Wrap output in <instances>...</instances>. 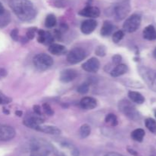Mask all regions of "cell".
<instances>
[{
    "instance_id": "cell-1",
    "label": "cell",
    "mask_w": 156,
    "mask_h": 156,
    "mask_svg": "<svg viewBox=\"0 0 156 156\" xmlns=\"http://www.w3.org/2000/svg\"><path fill=\"white\" fill-rule=\"evenodd\" d=\"M9 6L21 21H31L36 16V9L30 0H10Z\"/></svg>"
},
{
    "instance_id": "cell-2",
    "label": "cell",
    "mask_w": 156,
    "mask_h": 156,
    "mask_svg": "<svg viewBox=\"0 0 156 156\" xmlns=\"http://www.w3.org/2000/svg\"><path fill=\"white\" fill-rule=\"evenodd\" d=\"M30 156H49L51 146L43 139H34L30 145Z\"/></svg>"
},
{
    "instance_id": "cell-3",
    "label": "cell",
    "mask_w": 156,
    "mask_h": 156,
    "mask_svg": "<svg viewBox=\"0 0 156 156\" xmlns=\"http://www.w3.org/2000/svg\"><path fill=\"white\" fill-rule=\"evenodd\" d=\"M139 73L148 87L156 92V70L146 67H140Z\"/></svg>"
},
{
    "instance_id": "cell-4",
    "label": "cell",
    "mask_w": 156,
    "mask_h": 156,
    "mask_svg": "<svg viewBox=\"0 0 156 156\" xmlns=\"http://www.w3.org/2000/svg\"><path fill=\"white\" fill-rule=\"evenodd\" d=\"M119 110L121 111L126 116L133 120H138L140 118L139 112L136 110L135 106L129 101L123 99L119 102Z\"/></svg>"
},
{
    "instance_id": "cell-5",
    "label": "cell",
    "mask_w": 156,
    "mask_h": 156,
    "mask_svg": "<svg viewBox=\"0 0 156 156\" xmlns=\"http://www.w3.org/2000/svg\"><path fill=\"white\" fill-rule=\"evenodd\" d=\"M34 65L40 70H45L53 64V60L47 54H38L33 59Z\"/></svg>"
},
{
    "instance_id": "cell-6",
    "label": "cell",
    "mask_w": 156,
    "mask_h": 156,
    "mask_svg": "<svg viewBox=\"0 0 156 156\" xmlns=\"http://www.w3.org/2000/svg\"><path fill=\"white\" fill-rule=\"evenodd\" d=\"M141 24V16L138 14H133L129 16L123 23V28L125 32L132 33L136 32Z\"/></svg>"
},
{
    "instance_id": "cell-7",
    "label": "cell",
    "mask_w": 156,
    "mask_h": 156,
    "mask_svg": "<svg viewBox=\"0 0 156 156\" xmlns=\"http://www.w3.org/2000/svg\"><path fill=\"white\" fill-rule=\"evenodd\" d=\"M86 51L82 47H75L72 49L67 54V61L71 64H76L81 62L86 58Z\"/></svg>"
},
{
    "instance_id": "cell-8",
    "label": "cell",
    "mask_w": 156,
    "mask_h": 156,
    "mask_svg": "<svg viewBox=\"0 0 156 156\" xmlns=\"http://www.w3.org/2000/svg\"><path fill=\"white\" fill-rule=\"evenodd\" d=\"M129 10H130V7H129V3L126 2H123L117 5L114 9V14L115 15L116 19H123L128 15Z\"/></svg>"
},
{
    "instance_id": "cell-9",
    "label": "cell",
    "mask_w": 156,
    "mask_h": 156,
    "mask_svg": "<svg viewBox=\"0 0 156 156\" xmlns=\"http://www.w3.org/2000/svg\"><path fill=\"white\" fill-rule=\"evenodd\" d=\"M24 124L27 126L28 128H33V129H36L40 125L43 124L44 122V119L41 117V116L37 114H30L26 116L24 118Z\"/></svg>"
},
{
    "instance_id": "cell-10",
    "label": "cell",
    "mask_w": 156,
    "mask_h": 156,
    "mask_svg": "<svg viewBox=\"0 0 156 156\" xmlns=\"http://www.w3.org/2000/svg\"><path fill=\"white\" fill-rule=\"evenodd\" d=\"M15 136V130L12 126L0 124V141L6 142L12 140Z\"/></svg>"
},
{
    "instance_id": "cell-11",
    "label": "cell",
    "mask_w": 156,
    "mask_h": 156,
    "mask_svg": "<svg viewBox=\"0 0 156 156\" xmlns=\"http://www.w3.org/2000/svg\"><path fill=\"white\" fill-rule=\"evenodd\" d=\"M100 67V62L96 58H91L82 64L84 70L89 73H96Z\"/></svg>"
},
{
    "instance_id": "cell-12",
    "label": "cell",
    "mask_w": 156,
    "mask_h": 156,
    "mask_svg": "<svg viewBox=\"0 0 156 156\" xmlns=\"http://www.w3.org/2000/svg\"><path fill=\"white\" fill-rule=\"evenodd\" d=\"M98 25V22L94 19H88L84 21L81 24V31L85 35H89L94 32Z\"/></svg>"
},
{
    "instance_id": "cell-13",
    "label": "cell",
    "mask_w": 156,
    "mask_h": 156,
    "mask_svg": "<svg viewBox=\"0 0 156 156\" xmlns=\"http://www.w3.org/2000/svg\"><path fill=\"white\" fill-rule=\"evenodd\" d=\"M79 14L82 16L88 17V18H98L100 15V10L98 8L94 6H87L85 9H82Z\"/></svg>"
},
{
    "instance_id": "cell-14",
    "label": "cell",
    "mask_w": 156,
    "mask_h": 156,
    "mask_svg": "<svg viewBox=\"0 0 156 156\" xmlns=\"http://www.w3.org/2000/svg\"><path fill=\"white\" fill-rule=\"evenodd\" d=\"M77 72L73 69H66L61 72L59 79L62 82L68 83L77 77Z\"/></svg>"
},
{
    "instance_id": "cell-15",
    "label": "cell",
    "mask_w": 156,
    "mask_h": 156,
    "mask_svg": "<svg viewBox=\"0 0 156 156\" xmlns=\"http://www.w3.org/2000/svg\"><path fill=\"white\" fill-rule=\"evenodd\" d=\"M80 106L85 110H92L97 106V100L93 97L86 96L81 99Z\"/></svg>"
},
{
    "instance_id": "cell-16",
    "label": "cell",
    "mask_w": 156,
    "mask_h": 156,
    "mask_svg": "<svg viewBox=\"0 0 156 156\" xmlns=\"http://www.w3.org/2000/svg\"><path fill=\"white\" fill-rule=\"evenodd\" d=\"M36 130L50 135H59L61 133V130L56 126L49 125H43V124L40 125L36 128Z\"/></svg>"
},
{
    "instance_id": "cell-17",
    "label": "cell",
    "mask_w": 156,
    "mask_h": 156,
    "mask_svg": "<svg viewBox=\"0 0 156 156\" xmlns=\"http://www.w3.org/2000/svg\"><path fill=\"white\" fill-rule=\"evenodd\" d=\"M49 51L54 55H62L67 52V49L65 46L59 44H51L48 48Z\"/></svg>"
},
{
    "instance_id": "cell-18",
    "label": "cell",
    "mask_w": 156,
    "mask_h": 156,
    "mask_svg": "<svg viewBox=\"0 0 156 156\" xmlns=\"http://www.w3.org/2000/svg\"><path fill=\"white\" fill-rule=\"evenodd\" d=\"M128 70V67L126 64H120L116 66L111 72V76H114V77H117V76H120L121 75L124 74L126 73Z\"/></svg>"
},
{
    "instance_id": "cell-19",
    "label": "cell",
    "mask_w": 156,
    "mask_h": 156,
    "mask_svg": "<svg viewBox=\"0 0 156 156\" xmlns=\"http://www.w3.org/2000/svg\"><path fill=\"white\" fill-rule=\"evenodd\" d=\"M143 37L145 39L154 41L156 39V30L152 25H149L143 31Z\"/></svg>"
},
{
    "instance_id": "cell-20",
    "label": "cell",
    "mask_w": 156,
    "mask_h": 156,
    "mask_svg": "<svg viewBox=\"0 0 156 156\" xmlns=\"http://www.w3.org/2000/svg\"><path fill=\"white\" fill-rule=\"evenodd\" d=\"M128 96L129 97V99L133 101V102H136V103L138 104H142L144 102L145 98L141 93H138V92L136 91H129L128 93Z\"/></svg>"
},
{
    "instance_id": "cell-21",
    "label": "cell",
    "mask_w": 156,
    "mask_h": 156,
    "mask_svg": "<svg viewBox=\"0 0 156 156\" xmlns=\"http://www.w3.org/2000/svg\"><path fill=\"white\" fill-rule=\"evenodd\" d=\"M114 28V26L111 21H105L104 22L103 26L101 28V34L103 36H108V35H111L112 33L113 30Z\"/></svg>"
},
{
    "instance_id": "cell-22",
    "label": "cell",
    "mask_w": 156,
    "mask_h": 156,
    "mask_svg": "<svg viewBox=\"0 0 156 156\" xmlns=\"http://www.w3.org/2000/svg\"><path fill=\"white\" fill-rule=\"evenodd\" d=\"M145 136V131L143 128H137L131 133V137L136 142H142Z\"/></svg>"
},
{
    "instance_id": "cell-23",
    "label": "cell",
    "mask_w": 156,
    "mask_h": 156,
    "mask_svg": "<svg viewBox=\"0 0 156 156\" xmlns=\"http://www.w3.org/2000/svg\"><path fill=\"white\" fill-rule=\"evenodd\" d=\"M56 18L54 15L50 14L47 16L45 20V25L47 28H53L56 25Z\"/></svg>"
},
{
    "instance_id": "cell-24",
    "label": "cell",
    "mask_w": 156,
    "mask_h": 156,
    "mask_svg": "<svg viewBox=\"0 0 156 156\" xmlns=\"http://www.w3.org/2000/svg\"><path fill=\"white\" fill-rule=\"evenodd\" d=\"M79 132H80L81 137L83 138V139L87 138L89 136L90 133H91V127L88 124H84V125L81 126Z\"/></svg>"
},
{
    "instance_id": "cell-25",
    "label": "cell",
    "mask_w": 156,
    "mask_h": 156,
    "mask_svg": "<svg viewBox=\"0 0 156 156\" xmlns=\"http://www.w3.org/2000/svg\"><path fill=\"white\" fill-rule=\"evenodd\" d=\"M146 126L148 129L152 132H156V122L152 118H149L145 122Z\"/></svg>"
},
{
    "instance_id": "cell-26",
    "label": "cell",
    "mask_w": 156,
    "mask_h": 156,
    "mask_svg": "<svg viewBox=\"0 0 156 156\" xmlns=\"http://www.w3.org/2000/svg\"><path fill=\"white\" fill-rule=\"evenodd\" d=\"M105 122L107 123H110L112 126H116L118 123L117 116L113 113H109V114L107 115L106 117H105Z\"/></svg>"
},
{
    "instance_id": "cell-27",
    "label": "cell",
    "mask_w": 156,
    "mask_h": 156,
    "mask_svg": "<svg viewBox=\"0 0 156 156\" xmlns=\"http://www.w3.org/2000/svg\"><path fill=\"white\" fill-rule=\"evenodd\" d=\"M123 36H124V32H123V31H117V32H116L113 35V41H114V43H118L119 41H120L123 39Z\"/></svg>"
},
{
    "instance_id": "cell-28",
    "label": "cell",
    "mask_w": 156,
    "mask_h": 156,
    "mask_svg": "<svg viewBox=\"0 0 156 156\" xmlns=\"http://www.w3.org/2000/svg\"><path fill=\"white\" fill-rule=\"evenodd\" d=\"M9 14L6 13L5 12L3 14L0 15V27H3V26L9 24Z\"/></svg>"
},
{
    "instance_id": "cell-29",
    "label": "cell",
    "mask_w": 156,
    "mask_h": 156,
    "mask_svg": "<svg viewBox=\"0 0 156 156\" xmlns=\"http://www.w3.org/2000/svg\"><path fill=\"white\" fill-rule=\"evenodd\" d=\"M89 90V85L87 84H82L79 86L77 88V91L79 93H82V94H85L87 93Z\"/></svg>"
},
{
    "instance_id": "cell-30",
    "label": "cell",
    "mask_w": 156,
    "mask_h": 156,
    "mask_svg": "<svg viewBox=\"0 0 156 156\" xmlns=\"http://www.w3.org/2000/svg\"><path fill=\"white\" fill-rule=\"evenodd\" d=\"M54 37L52 35V34L49 32H45V40H44V44H50L53 42Z\"/></svg>"
},
{
    "instance_id": "cell-31",
    "label": "cell",
    "mask_w": 156,
    "mask_h": 156,
    "mask_svg": "<svg viewBox=\"0 0 156 156\" xmlns=\"http://www.w3.org/2000/svg\"><path fill=\"white\" fill-rule=\"evenodd\" d=\"M12 101V99L9 98V96H5V94H3L2 92H0V104L2 105H4V104H8Z\"/></svg>"
},
{
    "instance_id": "cell-32",
    "label": "cell",
    "mask_w": 156,
    "mask_h": 156,
    "mask_svg": "<svg viewBox=\"0 0 156 156\" xmlns=\"http://www.w3.org/2000/svg\"><path fill=\"white\" fill-rule=\"evenodd\" d=\"M35 32H36V28H28V30L26 32V37H27V40H32L35 36Z\"/></svg>"
},
{
    "instance_id": "cell-33",
    "label": "cell",
    "mask_w": 156,
    "mask_h": 156,
    "mask_svg": "<svg viewBox=\"0 0 156 156\" xmlns=\"http://www.w3.org/2000/svg\"><path fill=\"white\" fill-rule=\"evenodd\" d=\"M43 110H44V113L47 115H49V116H52L53 114V113H54L53 110H52L51 106L48 103H44V105H43Z\"/></svg>"
},
{
    "instance_id": "cell-34",
    "label": "cell",
    "mask_w": 156,
    "mask_h": 156,
    "mask_svg": "<svg viewBox=\"0 0 156 156\" xmlns=\"http://www.w3.org/2000/svg\"><path fill=\"white\" fill-rule=\"evenodd\" d=\"M95 53L98 56L100 57H104L106 54V49L104 46H98V47L96 48Z\"/></svg>"
},
{
    "instance_id": "cell-35",
    "label": "cell",
    "mask_w": 156,
    "mask_h": 156,
    "mask_svg": "<svg viewBox=\"0 0 156 156\" xmlns=\"http://www.w3.org/2000/svg\"><path fill=\"white\" fill-rule=\"evenodd\" d=\"M44 40H45V31L41 29V30L38 31L37 41L39 43L44 44Z\"/></svg>"
},
{
    "instance_id": "cell-36",
    "label": "cell",
    "mask_w": 156,
    "mask_h": 156,
    "mask_svg": "<svg viewBox=\"0 0 156 156\" xmlns=\"http://www.w3.org/2000/svg\"><path fill=\"white\" fill-rule=\"evenodd\" d=\"M122 61V57L119 54H116L113 57V62L114 64H115L116 65H118L121 63Z\"/></svg>"
},
{
    "instance_id": "cell-37",
    "label": "cell",
    "mask_w": 156,
    "mask_h": 156,
    "mask_svg": "<svg viewBox=\"0 0 156 156\" xmlns=\"http://www.w3.org/2000/svg\"><path fill=\"white\" fill-rule=\"evenodd\" d=\"M11 37L12 38V39L15 40V41H17L18 39V29L15 28L11 32L10 34Z\"/></svg>"
},
{
    "instance_id": "cell-38",
    "label": "cell",
    "mask_w": 156,
    "mask_h": 156,
    "mask_svg": "<svg viewBox=\"0 0 156 156\" xmlns=\"http://www.w3.org/2000/svg\"><path fill=\"white\" fill-rule=\"evenodd\" d=\"M33 108H34V112L35 114H37V115H40V116H41V109L40 106L34 105Z\"/></svg>"
},
{
    "instance_id": "cell-39",
    "label": "cell",
    "mask_w": 156,
    "mask_h": 156,
    "mask_svg": "<svg viewBox=\"0 0 156 156\" xmlns=\"http://www.w3.org/2000/svg\"><path fill=\"white\" fill-rule=\"evenodd\" d=\"M6 75H7V71L4 68H1L0 67V79L5 77Z\"/></svg>"
},
{
    "instance_id": "cell-40",
    "label": "cell",
    "mask_w": 156,
    "mask_h": 156,
    "mask_svg": "<svg viewBox=\"0 0 156 156\" xmlns=\"http://www.w3.org/2000/svg\"><path fill=\"white\" fill-rule=\"evenodd\" d=\"M105 156H123L122 154H118V153H116V152H110L108 153V154H105Z\"/></svg>"
},
{
    "instance_id": "cell-41",
    "label": "cell",
    "mask_w": 156,
    "mask_h": 156,
    "mask_svg": "<svg viewBox=\"0 0 156 156\" xmlns=\"http://www.w3.org/2000/svg\"><path fill=\"white\" fill-rule=\"evenodd\" d=\"M5 12V10L4 7H3L2 4V3L0 2V15H1L2 14L4 13Z\"/></svg>"
},
{
    "instance_id": "cell-42",
    "label": "cell",
    "mask_w": 156,
    "mask_h": 156,
    "mask_svg": "<svg viewBox=\"0 0 156 156\" xmlns=\"http://www.w3.org/2000/svg\"><path fill=\"white\" fill-rule=\"evenodd\" d=\"M15 114H16L17 116H22V112L18 110V111L15 112Z\"/></svg>"
},
{
    "instance_id": "cell-43",
    "label": "cell",
    "mask_w": 156,
    "mask_h": 156,
    "mask_svg": "<svg viewBox=\"0 0 156 156\" xmlns=\"http://www.w3.org/2000/svg\"><path fill=\"white\" fill-rule=\"evenodd\" d=\"M153 56H154V58L156 59V48L154 50V51H153Z\"/></svg>"
},
{
    "instance_id": "cell-44",
    "label": "cell",
    "mask_w": 156,
    "mask_h": 156,
    "mask_svg": "<svg viewBox=\"0 0 156 156\" xmlns=\"http://www.w3.org/2000/svg\"><path fill=\"white\" fill-rule=\"evenodd\" d=\"M3 112H4L5 113H6V114H9V112L8 111V110H6L5 109H4V110H3Z\"/></svg>"
},
{
    "instance_id": "cell-45",
    "label": "cell",
    "mask_w": 156,
    "mask_h": 156,
    "mask_svg": "<svg viewBox=\"0 0 156 156\" xmlns=\"http://www.w3.org/2000/svg\"><path fill=\"white\" fill-rule=\"evenodd\" d=\"M155 117H156V112H155Z\"/></svg>"
}]
</instances>
